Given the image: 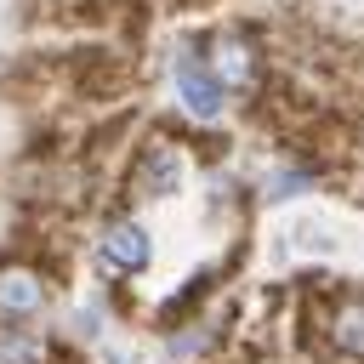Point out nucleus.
<instances>
[{
  "mask_svg": "<svg viewBox=\"0 0 364 364\" xmlns=\"http://www.w3.org/2000/svg\"><path fill=\"white\" fill-rule=\"evenodd\" d=\"M205 68H210V80H216L222 91H250V85H256V46H250L245 34H216Z\"/></svg>",
  "mask_w": 364,
  "mask_h": 364,
  "instance_id": "1",
  "label": "nucleus"
},
{
  "mask_svg": "<svg viewBox=\"0 0 364 364\" xmlns=\"http://www.w3.org/2000/svg\"><path fill=\"white\" fill-rule=\"evenodd\" d=\"M136 182H142V193H176V188H182V154H176L171 142H154V148L142 154Z\"/></svg>",
  "mask_w": 364,
  "mask_h": 364,
  "instance_id": "6",
  "label": "nucleus"
},
{
  "mask_svg": "<svg viewBox=\"0 0 364 364\" xmlns=\"http://www.w3.org/2000/svg\"><path fill=\"white\" fill-rule=\"evenodd\" d=\"M46 301V284L34 267H0V318H28L40 313Z\"/></svg>",
  "mask_w": 364,
  "mask_h": 364,
  "instance_id": "4",
  "label": "nucleus"
},
{
  "mask_svg": "<svg viewBox=\"0 0 364 364\" xmlns=\"http://www.w3.org/2000/svg\"><path fill=\"white\" fill-rule=\"evenodd\" d=\"M97 250H102V262H108V267H119V273H136V267H148V233H142L131 216H114V222H102V233H97Z\"/></svg>",
  "mask_w": 364,
  "mask_h": 364,
  "instance_id": "3",
  "label": "nucleus"
},
{
  "mask_svg": "<svg viewBox=\"0 0 364 364\" xmlns=\"http://www.w3.org/2000/svg\"><path fill=\"white\" fill-rule=\"evenodd\" d=\"M0 364H40V341L23 330H0Z\"/></svg>",
  "mask_w": 364,
  "mask_h": 364,
  "instance_id": "7",
  "label": "nucleus"
},
{
  "mask_svg": "<svg viewBox=\"0 0 364 364\" xmlns=\"http://www.w3.org/2000/svg\"><path fill=\"white\" fill-rule=\"evenodd\" d=\"M176 97H182V108H188L193 119H216V114H222V85L210 80V68H205L193 51L176 57Z\"/></svg>",
  "mask_w": 364,
  "mask_h": 364,
  "instance_id": "2",
  "label": "nucleus"
},
{
  "mask_svg": "<svg viewBox=\"0 0 364 364\" xmlns=\"http://www.w3.org/2000/svg\"><path fill=\"white\" fill-rule=\"evenodd\" d=\"M324 330H330V347H336V353L364 358V301H358V296L336 301V307H330V318H324Z\"/></svg>",
  "mask_w": 364,
  "mask_h": 364,
  "instance_id": "5",
  "label": "nucleus"
}]
</instances>
